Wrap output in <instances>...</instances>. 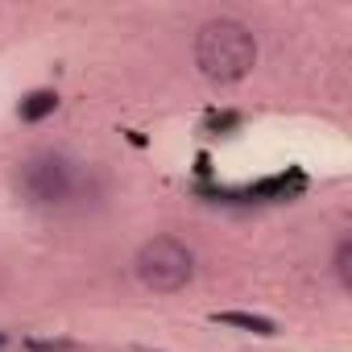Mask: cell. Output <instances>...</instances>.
I'll return each mask as SVG.
<instances>
[{"label": "cell", "instance_id": "cell-1", "mask_svg": "<svg viewBox=\"0 0 352 352\" xmlns=\"http://www.w3.org/2000/svg\"><path fill=\"white\" fill-rule=\"evenodd\" d=\"M195 63L212 83H236L257 63V42L241 21H208L195 38Z\"/></svg>", "mask_w": 352, "mask_h": 352}, {"label": "cell", "instance_id": "cell-2", "mask_svg": "<svg viewBox=\"0 0 352 352\" xmlns=\"http://www.w3.org/2000/svg\"><path fill=\"white\" fill-rule=\"evenodd\" d=\"M133 265H137V278L149 290H157V294H174V290H183L195 278V253L179 236H153V241H145Z\"/></svg>", "mask_w": 352, "mask_h": 352}, {"label": "cell", "instance_id": "cell-3", "mask_svg": "<svg viewBox=\"0 0 352 352\" xmlns=\"http://www.w3.org/2000/svg\"><path fill=\"white\" fill-rule=\"evenodd\" d=\"M17 187L21 195L34 204V208H54V204H67L75 195V166L63 157V153H34L21 162V174H17Z\"/></svg>", "mask_w": 352, "mask_h": 352}, {"label": "cell", "instance_id": "cell-4", "mask_svg": "<svg viewBox=\"0 0 352 352\" xmlns=\"http://www.w3.org/2000/svg\"><path fill=\"white\" fill-rule=\"evenodd\" d=\"M302 191V174H274V179H261L245 191V199H286Z\"/></svg>", "mask_w": 352, "mask_h": 352}, {"label": "cell", "instance_id": "cell-5", "mask_svg": "<svg viewBox=\"0 0 352 352\" xmlns=\"http://www.w3.org/2000/svg\"><path fill=\"white\" fill-rule=\"evenodd\" d=\"M54 108H58V91H50V87H38V91H30V96L17 104V116H21L25 124H38V120H46Z\"/></svg>", "mask_w": 352, "mask_h": 352}, {"label": "cell", "instance_id": "cell-6", "mask_svg": "<svg viewBox=\"0 0 352 352\" xmlns=\"http://www.w3.org/2000/svg\"><path fill=\"white\" fill-rule=\"evenodd\" d=\"M212 319H216V323H228V327H241V331H253V336H278L274 319L253 315V311H216Z\"/></svg>", "mask_w": 352, "mask_h": 352}, {"label": "cell", "instance_id": "cell-7", "mask_svg": "<svg viewBox=\"0 0 352 352\" xmlns=\"http://www.w3.org/2000/svg\"><path fill=\"white\" fill-rule=\"evenodd\" d=\"M336 274H340L344 286H352V241H340V249H336Z\"/></svg>", "mask_w": 352, "mask_h": 352}, {"label": "cell", "instance_id": "cell-8", "mask_svg": "<svg viewBox=\"0 0 352 352\" xmlns=\"http://www.w3.org/2000/svg\"><path fill=\"white\" fill-rule=\"evenodd\" d=\"M236 124H241L236 112H212V116H208V129H220V133H228V129H236Z\"/></svg>", "mask_w": 352, "mask_h": 352}, {"label": "cell", "instance_id": "cell-9", "mask_svg": "<svg viewBox=\"0 0 352 352\" xmlns=\"http://www.w3.org/2000/svg\"><path fill=\"white\" fill-rule=\"evenodd\" d=\"M30 348H34V352H67L71 344H67V340H30Z\"/></svg>", "mask_w": 352, "mask_h": 352}, {"label": "cell", "instance_id": "cell-10", "mask_svg": "<svg viewBox=\"0 0 352 352\" xmlns=\"http://www.w3.org/2000/svg\"><path fill=\"white\" fill-rule=\"evenodd\" d=\"M5 344H9V336H5V331H0V348H5Z\"/></svg>", "mask_w": 352, "mask_h": 352}]
</instances>
